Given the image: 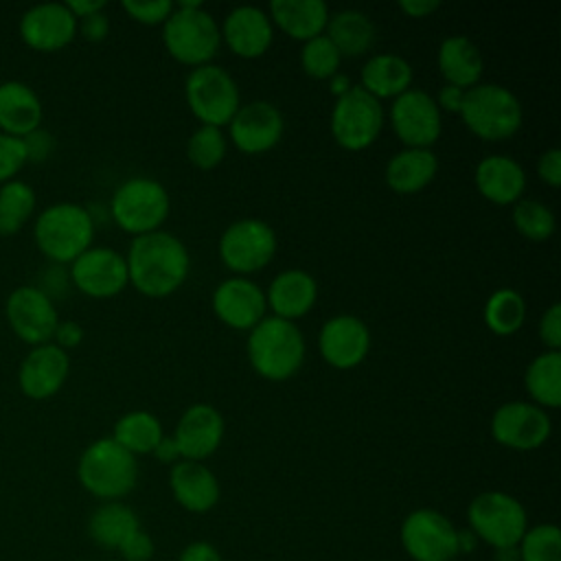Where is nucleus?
<instances>
[{"instance_id": "f257e3e1", "label": "nucleus", "mask_w": 561, "mask_h": 561, "mask_svg": "<svg viewBox=\"0 0 561 561\" xmlns=\"http://www.w3.org/2000/svg\"><path fill=\"white\" fill-rule=\"evenodd\" d=\"M125 263L129 285L147 298H164L173 294L191 272L188 248L167 230L134 237Z\"/></svg>"}, {"instance_id": "f03ea898", "label": "nucleus", "mask_w": 561, "mask_h": 561, "mask_svg": "<svg viewBox=\"0 0 561 561\" xmlns=\"http://www.w3.org/2000/svg\"><path fill=\"white\" fill-rule=\"evenodd\" d=\"M245 353L259 377L285 381L300 370L307 344L296 322L265 316L256 327L250 329Z\"/></svg>"}, {"instance_id": "7ed1b4c3", "label": "nucleus", "mask_w": 561, "mask_h": 561, "mask_svg": "<svg viewBox=\"0 0 561 561\" xmlns=\"http://www.w3.org/2000/svg\"><path fill=\"white\" fill-rule=\"evenodd\" d=\"M94 219L88 206L57 202L46 206L33 226L37 250L57 265H70L94 241Z\"/></svg>"}, {"instance_id": "20e7f679", "label": "nucleus", "mask_w": 561, "mask_h": 561, "mask_svg": "<svg viewBox=\"0 0 561 561\" xmlns=\"http://www.w3.org/2000/svg\"><path fill=\"white\" fill-rule=\"evenodd\" d=\"M77 478L90 495L103 502H118L138 482V460L112 436L96 438L81 451Z\"/></svg>"}, {"instance_id": "39448f33", "label": "nucleus", "mask_w": 561, "mask_h": 561, "mask_svg": "<svg viewBox=\"0 0 561 561\" xmlns=\"http://www.w3.org/2000/svg\"><path fill=\"white\" fill-rule=\"evenodd\" d=\"M458 114L473 136L489 142L508 140L519 131L524 121L519 99L500 83H476L465 90Z\"/></svg>"}, {"instance_id": "423d86ee", "label": "nucleus", "mask_w": 561, "mask_h": 561, "mask_svg": "<svg viewBox=\"0 0 561 561\" xmlns=\"http://www.w3.org/2000/svg\"><path fill=\"white\" fill-rule=\"evenodd\" d=\"M169 208L171 197L167 188L158 180L145 175L118 184L110 199V217L121 230L134 237L160 230L169 217Z\"/></svg>"}, {"instance_id": "0eeeda50", "label": "nucleus", "mask_w": 561, "mask_h": 561, "mask_svg": "<svg viewBox=\"0 0 561 561\" xmlns=\"http://www.w3.org/2000/svg\"><path fill=\"white\" fill-rule=\"evenodd\" d=\"M467 524L476 539L495 550L517 548L528 528L524 504L504 491H482L467 506Z\"/></svg>"}, {"instance_id": "6e6552de", "label": "nucleus", "mask_w": 561, "mask_h": 561, "mask_svg": "<svg viewBox=\"0 0 561 561\" xmlns=\"http://www.w3.org/2000/svg\"><path fill=\"white\" fill-rule=\"evenodd\" d=\"M162 42L175 61L197 68L210 64L219 53L221 31L204 7H175L162 24Z\"/></svg>"}, {"instance_id": "1a4fd4ad", "label": "nucleus", "mask_w": 561, "mask_h": 561, "mask_svg": "<svg viewBox=\"0 0 561 561\" xmlns=\"http://www.w3.org/2000/svg\"><path fill=\"white\" fill-rule=\"evenodd\" d=\"M184 96L193 116L213 127L228 125L241 105L237 81L217 64L193 68L184 81Z\"/></svg>"}, {"instance_id": "9d476101", "label": "nucleus", "mask_w": 561, "mask_h": 561, "mask_svg": "<svg viewBox=\"0 0 561 561\" xmlns=\"http://www.w3.org/2000/svg\"><path fill=\"white\" fill-rule=\"evenodd\" d=\"M383 127V105L362 85L335 99L331 110V136L346 151L368 149Z\"/></svg>"}, {"instance_id": "9b49d317", "label": "nucleus", "mask_w": 561, "mask_h": 561, "mask_svg": "<svg viewBox=\"0 0 561 561\" xmlns=\"http://www.w3.org/2000/svg\"><path fill=\"white\" fill-rule=\"evenodd\" d=\"M274 228L256 217L232 221L219 237L221 263L239 276L263 270L276 254Z\"/></svg>"}, {"instance_id": "f8f14e48", "label": "nucleus", "mask_w": 561, "mask_h": 561, "mask_svg": "<svg viewBox=\"0 0 561 561\" xmlns=\"http://www.w3.org/2000/svg\"><path fill=\"white\" fill-rule=\"evenodd\" d=\"M399 537L412 561H451L458 557V528L436 508L408 513Z\"/></svg>"}, {"instance_id": "ddd939ff", "label": "nucleus", "mask_w": 561, "mask_h": 561, "mask_svg": "<svg viewBox=\"0 0 561 561\" xmlns=\"http://www.w3.org/2000/svg\"><path fill=\"white\" fill-rule=\"evenodd\" d=\"M4 318L15 337L31 346L50 342L59 322L55 300H50L37 285L15 287L4 300Z\"/></svg>"}, {"instance_id": "4468645a", "label": "nucleus", "mask_w": 561, "mask_h": 561, "mask_svg": "<svg viewBox=\"0 0 561 561\" xmlns=\"http://www.w3.org/2000/svg\"><path fill=\"white\" fill-rule=\"evenodd\" d=\"M70 283L88 298H114L129 285L127 263L121 252L107 245H90L68 267Z\"/></svg>"}, {"instance_id": "2eb2a0df", "label": "nucleus", "mask_w": 561, "mask_h": 561, "mask_svg": "<svg viewBox=\"0 0 561 561\" xmlns=\"http://www.w3.org/2000/svg\"><path fill=\"white\" fill-rule=\"evenodd\" d=\"M390 125L405 147L432 149L443 131L440 110L432 94L410 88L390 105Z\"/></svg>"}, {"instance_id": "dca6fc26", "label": "nucleus", "mask_w": 561, "mask_h": 561, "mask_svg": "<svg viewBox=\"0 0 561 561\" xmlns=\"http://www.w3.org/2000/svg\"><path fill=\"white\" fill-rule=\"evenodd\" d=\"M550 432L552 421L548 412L535 403L508 401L502 403L491 416V436L495 443L508 449H537L550 438Z\"/></svg>"}, {"instance_id": "f3484780", "label": "nucleus", "mask_w": 561, "mask_h": 561, "mask_svg": "<svg viewBox=\"0 0 561 561\" xmlns=\"http://www.w3.org/2000/svg\"><path fill=\"white\" fill-rule=\"evenodd\" d=\"M285 129L280 110L263 99L241 103L228 123L232 145L243 153H265L278 145Z\"/></svg>"}, {"instance_id": "a211bd4d", "label": "nucleus", "mask_w": 561, "mask_h": 561, "mask_svg": "<svg viewBox=\"0 0 561 561\" xmlns=\"http://www.w3.org/2000/svg\"><path fill=\"white\" fill-rule=\"evenodd\" d=\"M318 351L329 366L351 370L366 359L370 351V331L362 318L337 313L322 324L318 333Z\"/></svg>"}, {"instance_id": "6ab92c4d", "label": "nucleus", "mask_w": 561, "mask_h": 561, "mask_svg": "<svg viewBox=\"0 0 561 561\" xmlns=\"http://www.w3.org/2000/svg\"><path fill=\"white\" fill-rule=\"evenodd\" d=\"M18 31L28 48L55 53L77 37V20L64 2H42L22 13Z\"/></svg>"}, {"instance_id": "aec40b11", "label": "nucleus", "mask_w": 561, "mask_h": 561, "mask_svg": "<svg viewBox=\"0 0 561 561\" xmlns=\"http://www.w3.org/2000/svg\"><path fill=\"white\" fill-rule=\"evenodd\" d=\"M70 373V355L53 342L33 346L18 368V386L24 397L42 401L57 394Z\"/></svg>"}, {"instance_id": "412c9836", "label": "nucleus", "mask_w": 561, "mask_h": 561, "mask_svg": "<svg viewBox=\"0 0 561 561\" xmlns=\"http://www.w3.org/2000/svg\"><path fill=\"white\" fill-rule=\"evenodd\" d=\"M213 311L230 329L250 331L267 311L265 291L245 276H230L213 291Z\"/></svg>"}, {"instance_id": "4be33fe9", "label": "nucleus", "mask_w": 561, "mask_h": 561, "mask_svg": "<svg viewBox=\"0 0 561 561\" xmlns=\"http://www.w3.org/2000/svg\"><path fill=\"white\" fill-rule=\"evenodd\" d=\"M224 432L226 423L217 408L210 403H193L182 412L173 432V440L182 460L204 462L221 445Z\"/></svg>"}, {"instance_id": "5701e85b", "label": "nucleus", "mask_w": 561, "mask_h": 561, "mask_svg": "<svg viewBox=\"0 0 561 561\" xmlns=\"http://www.w3.org/2000/svg\"><path fill=\"white\" fill-rule=\"evenodd\" d=\"M221 42L243 59H256L267 53L274 39V24L270 13L254 4H239L224 18L219 26Z\"/></svg>"}, {"instance_id": "b1692460", "label": "nucleus", "mask_w": 561, "mask_h": 561, "mask_svg": "<svg viewBox=\"0 0 561 561\" xmlns=\"http://www.w3.org/2000/svg\"><path fill=\"white\" fill-rule=\"evenodd\" d=\"M169 489L175 502L188 513H208L221 495L217 476L197 460H178L171 465Z\"/></svg>"}, {"instance_id": "393cba45", "label": "nucleus", "mask_w": 561, "mask_h": 561, "mask_svg": "<svg viewBox=\"0 0 561 561\" xmlns=\"http://www.w3.org/2000/svg\"><path fill=\"white\" fill-rule=\"evenodd\" d=\"M473 182L478 193L497 206L515 204L526 191V173L522 164L515 158L502 153L484 156L476 164Z\"/></svg>"}, {"instance_id": "a878e982", "label": "nucleus", "mask_w": 561, "mask_h": 561, "mask_svg": "<svg viewBox=\"0 0 561 561\" xmlns=\"http://www.w3.org/2000/svg\"><path fill=\"white\" fill-rule=\"evenodd\" d=\"M318 300V283L316 278L298 267L283 270L276 274L265 291V302L274 311L276 318L298 320L307 316Z\"/></svg>"}, {"instance_id": "bb28decb", "label": "nucleus", "mask_w": 561, "mask_h": 561, "mask_svg": "<svg viewBox=\"0 0 561 561\" xmlns=\"http://www.w3.org/2000/svg\"><path fill=\"white\" fill-rule=\"evenodd\" d=\"M44 105L39 94L24 81L9 79L0 83V131L24 138L42 127Z\"/></svg>"}, {"instance_id": "cd10ccee", "label": "nucleus", "mask_w": 561, "mask_h": 561, "mask_svg": "<svg viewBox=\"0 0 561 561\" xmlns=\"http://www.w3.org/2000/svg\"><path fill=\"white\" fill-rule=\"evenodd\" d=\"M267 13L272 24L302 44L322 35L331 15L322 0H274Z\"/></svg>"}, {"instance_id": "c85d7f7f", "label": "nucleus", "mask_w": 561, "mask_h": 561, "mask_svg": "<svg viewBox=\"0 0 561 561\" xmlns=\"http://www.w3.org/2000/svg\"><path fill=\"white\" fill-rule=\"evenodd\" d=\"M436 64L445 83L462 90H469L476 83H480L484 68L480 48L467 35L445 37L438 46Z\"/></svg>"}, {"instance_id": "c756f323", "label": "nucleus", "mask_w": 561, "mask_h": 561, "mask_svg": "<svg viewBox=\"0 0 561 561\" xmlns=\"http://www.w3.org/2000/svg\"><path fill=\"white\" fill-rule=\"evenodd\" d=\"M412 66L397 53H377L362 66L359 83L375 99H397L412 85Z\"/></svg>"}, {"instance_id": "7c9ffc66", "label": "nucleus", "mask_w": 561, "mask_h": 561, "mask_svg": "<svg viewBox=\"0 0 561 561\" xmlns=\"http://www.w3.org/2000/svg\"><path fill=\"white\" fill-rule=\"evenodd\" d=\"M438 171V158L432 149L403 147L386 164V184L399 195H412L425 188Z\"/></svg>"}, {"instance_id": "2f4dec72", "label": "nucleus", "mask_w": 561, "mask_h": 561, "mask_svg": "<svg viewBox=\"0 0 561 561\" xmlns=\"http://www.w3.org/2000/svg\"><path fill=\"white\" fill-rule=\"evenodd\" d=\"M324 35L331 39L342 57H359L373 48L377 31L373 20L364 11L342 9L329 15Z\"/></svg>"}, {"instance_id": "473e14b6", "label": "nucleus", "mask_w": 561, "mask_h": 561, "mask_svg": "<svg viewBox=\"0 0 561 561\" xmlns=\"http://www.w3.org/2000/svg\"><path fill=\"white\" fill-rule=\"evenodd\" d=\"M138 528V515L123 502H103L88 519L90 539L107 550H118Z\"/></svg>"}, {"instance_id": "72a5a7b5", "label": "nucleus", "mask_w": 561, "mask_h": 561, "mask_svg": "<svg viewBox=\"0 0 561 561\" xmlns=\"http://www.w3.org/2000/svg\"><path fill=\"white\" fill-rule=\"evenodd\" d=\"M524 383L535 405L548 410L561 405V353H539L524 373Z\"/></svg>"}, {"instance_id": "f704fd0d", "label": "nucleus", "mask_w": 561, "mask_h": 561, "mask_svg": "<svg viewBox=\"0 0 561 561\" xmlns=\"http://www.w3.org/2000/svg\"><path fill=\"white\" fill-rule=\"evenodd\" d=\"M162 436L160 419L147 410H131L118 416L112 430V438L131 456L151 454Z\"/></svg>"}, {"instance_id": "c9c22d12", "label": "nucleus", "mask_w": 561, "mask_h": 561, "mask_svg": "<svg viewBox=\"0 0 561 561\" xmlns=\"http://www.w3.org/2000/svg\"><path fill=\"white\" fill-rule=\"evenodd\" d=\"M35 206L37 197L28 182L15 178L11 182L0 184V234H18L33 217Z\"/></svg>"}, {"instance_id": "e433bc0d", "label": "nucleus", "mask_w": 561, "mask_h": 561, "mask_svg": "<svg viewBox=\"0 0 561 561\" xmlns=\"http://www.w3.org/2000/svg\"><path fill=\"white\" fill-rule=\"evenodd\" d=\"M482 318L491 333L502 337L513 335L522 329L526 320V300L517 289H511V287L495 289L484 302Z\"/></svg>"}, {"instance_id": "4c0bfd02", "label": "nucleus", "mask_w": 561, "mask_h": 561, "mask_svg": "<svg viewBox=\"0 0 561 561\" xmlns=\"http://www.w3.org/2000/svg\"><path fill=\"white\" fill-rule=\"evenodd\" d=\"M513 224L517 232L530 241H546L557 228L554 213L539 199H517L513 206Z\"/></svg>"}, {"instance_id": "58836bf2", "label": "nucleus", "mask_w": 561, "mask_h": 561, "mask_svg": "<svg viewBox=\"0 0 561 561\" xmlns=\"http://www.w3.org/2000/svg\"><path fill=\"white\" fill-rule=\"evenodd\" d=\"M228 140L221 127L199 125L186 140V158L197 169H215L226 158Z\"/></svg>"}, {"instance_id": "ea45409f", "label": "nucleus", "mask_w": 561, "mask_h": 561, "mask_svg": "<svg viewBox=\"0 0 561 561\" xmlns=\"http://www.w3.org/2000/svg\"><path fill=\"white\" fill-rule=\"evenodd\" d=\"M519 561H561V530L557 524L528 526L517 543Z\"/></svg>"}, {"instance_id": "a19ab883", "label": "nucleus", "mask_w": 561, "mask_h": 561, "mask_svg": "<svg viewBox=\"0 0 561 561\" xmlns=\"http://www.w3.org/2000/svg\"><path fill=\"white\" fill-rule=\"evenodd\" d=\"M342 64V55L331 44V39L322 33L300 48V66L313 79H331Z\"/></svg>"}, {"instance_id": "79ce46f5", "label": "nucleus", "mask_w": 561, "mask_h": 561, "mask_svg": "<svg viewBox=\"0 0 561 561\" xmlns=\"http://www.w3.org/2000/svg\"><path fill=\"white\" fill-rule=\"evenodd\" d=\"M121 7L134 22H140L147 26L164 24V20L175 9L171 0H123Z\"/></svg>"}, {"instance_id": "37998d69", "label": "nucleus", "mask_w": 561, "mask_h": 561, "mask_svg": "<svg viewBox=\"0 0 561 561\" xmlns=\"http://www.w3.org/2000/svg\"><path fill=\"white\" fill-rule=\"evenodd\" d=\"M26 164V149L22 138L0 131V184L11 182Z\"/></svg>"}, {"instance_id": "c03bdc74", "label": "nucleus", "mask_w": 561, "mask_h": 561, "mask_svg": "<svg viewBox=\"0 0 561 561\" xmlns=\"http://www.w3.org/2000/svg\"><path fill=\"white\" fill-rule=\"evenodd\" d=\"M539 340L548 351L561 348V305L552 302L539 318Z\"/></svg>"}, {"instance_id": "a18cd8bd", "label": "nucleus", "mask_w": 561, "mask_h": 561, "mask_svg": "<svg viewBox=\"0 0 561 561\" xmlns=\"http://www.w3.org/2000/svg\"><path fill=\"white\" fill-rule=\"evenodd\" d=\"M153 539L149 537V533H145L142 528H138L121 548V557L125 561H149L153 557Z\"/></svg>"}, {"instance_id": "49530a36", "label": "nucleus", "mask_w": 561, "mask_h": 561, "mask_svg": "<svg viewBox=\"0 0 561 561\" xmlns=\"http://www.w3.org/2000/svg\"><path fill=\"white\" fill-rule=\"evenodd\" d=\"M22 142H24V149H26V162H44L50 156L53 147H55V138L42 127L26 134L22 138Z\"/></svg>"}, {"instance_id": "de8ad7c7", "label": "nucleus", "mask_w": 561, "mask_h": 561, "mask_svg": "<svg viewBox=\"0 0 561 561\" xmlns=\"http://www.w3.org/2000/svg\"><path fill=\"white\" fill-rule=\"evenodd\" d=\"M77 33L85 39V42H103L110 33V20L105 15V11H99V13H92V15H85L81 20H77Z\"/></svg>"}, {"instance_id": "09e8293b", "label": "nucleus", "mask_w": 561, "mask_h": 561, "mask_svg": "<svg viewBox=\"0 0 561 561\" xmlns=\"http://www.w3.org/2000/svg\"><path fill=\"white\" fill-rule=\"evenodd\" d=\"M537 175L541 178V182H546L552 188L561 184V149L557 147L546 149L537 158Z\"/></svg>"}, {"instance_id": "8fccbe9b", "label": "nucleus", "mask_w": 561, "mask_h": 561, "mask_svg": "<svg viewBox=\"0 0 561 561\" xmlns=\"http://www.w3.org/2000/svg\"><path fill=\"white\" fill-rule=\"evenodd\" d=\"M50 342L68 353L70 348H77L83 342V327L75 320H59Z\"/></svg>"}, {"instance_id": "3c124183", "label": "nucleus", "mask_w": 561, "mask_h": 561, "mask_svg": "<svg viewBox=\"0 0 561 561\" xmlns=\"http://www.w3.org/2000/svg\"><path fill=\"white\" fill-rule=\"evenodd\" d=\"M178 561H221V554L210 541H193L180 552Z\"/></svg>"}, {"instance_id": "603ef678", "label": "nucleus", "mask_w": 561, "mask_h": 561, "mask_svg": "<svg viewBox=\"0 0 561 561\" xmlns=\"http://www.w3.org/2000/svg\"><path fill=\"white\" fill-rule=\"evenodd\" d=\"M462 99H465V90L462 88H456V85H440L438 94H436V105L438 110H445V112H451V114H458L460 107H462Z\"/></svg>"}, {"instance_id": "864d4df0", "label": "nucleus", "mask_w": 561, "mask_h": 561, "mask_svg": "<svg viewBox=\"0 0 561 561\" xmlns=\"http://www.w3.org/2000/svg\"><path fill=\"white\" fill-rule=\"evenodd\" d=\"M440 7L438 0H401L399 9L410 18H427Z\"/></svg>"}, {"instance_id": "5fc2aeb1", "label": "nucleus", "mask_w": 561, "mask_h": 561, "mask_svg": "<svg viewBox=\"0 0 561 561\" xmlns=\"http://www.w3.org/2000/svg\"><path fill=\"white\" fill-rule=\"evenodd\" d=\"M160 462H167V465H175L178 460H182V456H180V449H178V445H175V440H173V436H162L160 438V443L153 447V451H151Z\"/></svg>"}, {"instance_id": "6e6d98bb", "label": "nucleus", "mask_w": 561, "mask_h": 561, "mask_svg": "<svg viewBox=\"0 0 561 561\" xmlns=\"http://www.w3.org/2000/svg\"><path fill=\"white\" fill-rule=\"evenodd\" d=\"M68 7V11L75 15V20H81L85 15L105 11V0H68L64 2Z\"/></svg>"}, {"instance_id": "4d7b16f0", "label": "nucleus", "mask_w": 561, "mask_h": 561, "mask_svg": "<svg viewBox=\"0 0 561 561\" xmlns=\"http://www.w3.org/2000/svg\"><path fill=\"white\" fill-rule=\"evenodd\" d=\"M351 85H353V83H351V79H348L344 72H335V75L329 79V92L335 94V99L342 96L344 92H348Z\"/></svg>"}, {"instance_id": "13d9d810", "label": "nucleus", "mask_w": 561, "mask_h": 561, "mask_svg": "<svg viewBox=\"0 0 561 561\" xmlns=\"http://www.w3.org/2000/svg\"><path fill=\"white\" fill-rule=\"evenodd\" d=\"M451 561H458V559H451Z\"/></svg>"}]
</instances>
